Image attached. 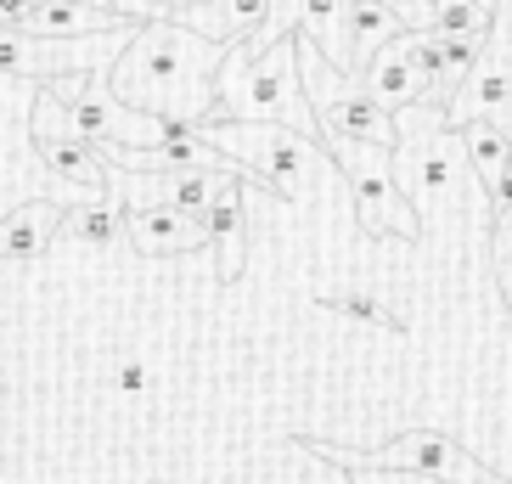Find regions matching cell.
Listing matches in <instances>:
<instances>
[{
  "label": "cell",
  "instance_id": "1",
  "mask_svg": "<svg viewBox=\"0 0 512 484\" xmlns=\"http://www.w3.org/2000/svg\"><path fill=\"white\" fill-rule=\"evenodd\" d=\"M231 46H214L203 34L181 29V23H147L136 29L130 51L113 68V96L136 113L152 119L186 124V130H203L220 113V68H226Z\"/></svg>",
  "mask_w": 512,
  "mask_h": 484
},
{
  "label": "cell",
  "instance_id": "2",
  "mask_svg": "<svg viewBox=\"0 0 512 484\" xmlns=\"http://www.w3.org/2000/svg\"><path fill=\"white\" fill-rule=\"evenodd\" d=\"M220 113L214 124H282L304 141H321V119L299 79V34L282 40L265 57H242V46H231L226 68H220Z\"/></svg>",
  "mask_w": 512,
  "mask_h": 484
},
{
  "label": "cell",
  "instance_id": "3",
  "mask_svg": "<svg viewBox=\"0 0 512 484\" xmlns=\"http://www.w3.org/2000/svg\"><path fill=\"white\" fill-rule=\"evenodd\" d=\"M197 136L220 147L231 164H242L259 181V192L276 197H304L316 181L327 158H321V141H304L282 124H203Z\"/></svg>",
  "mask_w": 512,
  "mask_h": 484
},
{
  "label": "cell",
  "instance_id": "4",
  "mask_svg": "<svg viewBox=\"0 0 512 484\" xmlns=\"http://www.w3.org/2000/svg\"><path fill=\"white\" fill-rule=\"evenodd\" d=\"M304 445L344 462V473H417V479H434V484H512V479H490V468H479L445 428H411V434L389 439L383 451H366V456L316 445V439H304Z\"/></svg>",
  "mask_w": 512,
  "mask_h": 484
},
{
  "label": "cell",
  "instance_id": "5",
  "mask_svg": "<svg viewBox=\"0 0 512 484\" xmlns=\"http://www.w3.org/2000/svg\"><path fill=\"white\" fill-rule=\"evenodd\" d=\"M332 158L344 169L349 197H355V220L372 242H411L422 231V214L406 192H400V175H394V152L377 147H349V141H332Z\"/></svg>",
  "mask_w": 512,
  "mask_h": 484
},
{
  "label": "cell",
  "instance_id": "6",
  "mask_svg": "<svg viewBox=\"0 0 512 484\" xmlns=\"http://www.w3.org/2000/svg\"><path fill=\"white\" fill-rule=\"evenodd\" d=\"M136 29H113V34H85V40H34V34H6L0 29V68L40 85H57L68 74H113L119 57L130 51Z\"/></svg>",
  "mask_w": 512,
  "mask_h": 484
},
{
  "label": "cell",
  "instance_id": "7",
  "mask_svg": "<svg viewBox=\"0 0 512 484\" xmlns=\"http://www.w3.org/2000/svg\"><path fill=\"white\" fill-rule=\"evenodd\" d=\"M361 91L372 96L383 113H411V107H428V74L417 62V34H400L394 46H383L361 74Z\"/></svg>",
  "mask_w": 512,
  "mask_h": 484
},
{
  "label": "cell",
  "instance_id": "8",
  "mask_svg": "<svg viewBox=\"0 0 512 484\" xmlns=\"http://www.w3.org/2000/svg\"><path fill=\"white\" fill-rule=\"evenodd\" d=\"M124 231L141 254H192L209 242L203 231V214H186L175 203H158V209H124Z\"/></svg>",
  "mask_w": 512,
  "mask_h": 484
},
{
  "label": "cell",
  "instance_id": "9",
  "mask_svg": "<svg viewBox=\"0 0 512 484\" xmlns=\"http://www.w3.org/2000/svg\"><path fill=\"white\" fill-rule=\"evenodd\" d=\"M406 34L394 0H349V23H344V51H349V79L366 74V62L383 46H394Z\"/></svg>",
  "mask_w": 512,
  "mask_h": 484
},
{
  "label": "cell",
  "instance_id": "10",
  "mask_svg": "<svg viewBox=\"0 0 512 484\" xmlns=\"http://www.w3.org/2000/svg\"><path fill=\"white\" fill-rule=\"evenodd\" d=\"M34 152H40L51 175H62L85 203H113V197H107V169H102V158H96V147H85V141H34Z\"/></svg>",
  "mask_w": 512,
  "mask_h": 484
},
{
  "label": "cell",
  "instance_id": "11",
  "mask_svg": "<svg viewBox=\"0 0 512 484\" xmlns=\"http://www.w3.org/2000/svg\"><path fill=\"white\" fill-rule=\"evenodd\" d=\"M242 186L248 181H231L203 209V231H209V242H220V282H237V271H242V242H248V220H242L248 197H242Z\"/></svg>",
  "mask_w": 512,
  "mask_h": 484
},
{
  "label": "cell",
  "instance_id": "12",
  "mask_svg": "<svg viewBox=\"0 0 512 484\" xmlns=\"http://www.w3.org/2000/svg\"><path fill=\"white\" fill-rule=\"evenodd\" d=\"M57 226H68L62 203H51V197H34V203H23V209H17L6 226H0V259L40 254V248L57 237Z\"/></svg>",
  "mask_w": 512,
  "mask_h": 484
},
{
  "label": "cell",
  "instance_id": "13",
  "mask_svg": "<svg viewBox=\"0 0 512 484\" xmlns=\"http://www.w3.org/2000/svg\"><path fill=\"white\" fill-rule=\"evenodd\" d=\"M451 136L462 141V158L484 181V192H496L501 175L512 169V136L501 130V124H462V130H451Z\"/></svg>",
  "mask_w": 512,
  "mask_h": 484
},
{
  "label": "cell",
  "instance_id": "14",
  "mask_svg": "<svg viewBox=\"0 0 512 484\" xmlns=\"http://www.w3.org/2000/svg\"><path fill=\"white\" fill-rule=\"evenodd\" d=\"M68 226L91 242H113V231L124 226V214H119V203H85V214H74Z\"/></svg>",
  "mask_w": 512,
  "mask_h": 484
},
{
  "label": "cell",
  "instance_id": "15",
  "mask_svg": "<svg viewBox=\"0 0 512 484\" xmlns=\"http://www.w3.org/2000/svg\"><path fill=\"white\" fill-rule=\"evenodd\" d=\"M327 310H338V316H349V321H372V327H400V316L383 310L372 293H338V299H327Z\"/></svg>",
  "mask_w": 512,
  "mask_h": 484
},
{
  "label": "cell",
  "instance_id": "16",
  "mask_svg": "<svg viewBox=\"0 0 512 484\" xmlns=\"http://www.w3.org/2000/svg\"><path fill=\"white\" fill-rule=\"evenodd\" d=\"M355 484H434V479H417V473H349Z\"/></svg>",
  "mask_w": 512,
  "mask_h": 484
},
{
  "label": "cell",
  "instance_id": "17",
  "mask_svg": "<svg viewBox=\"0 0 512 484\" xmlns=\"http://www.w3.org/2000/svg\"><path fill=\"white\" fill-rule=\"evenodd\" d=\"M119 389H124V394L147 389V372H141V366H124V372H119Z\"/></svg>",
  "mask_w": 512,
  "mask_h": 484
},
{
  "label": "cell",
  "instance_id": "18",
  "mask_svg": "<svg viewBox=\"0 0 512 484\" xmlns=\"http://www.w3.org/2000/svg\"><path fill=\"white\" fill-rule=\"evenodd\" d=\"M51 6H85V12H119L113 0H51ZM130 23H136V17H130Z\"/></svg>",
  "mask_w": 512,
  "mask_h": 484
}]
</instances>
